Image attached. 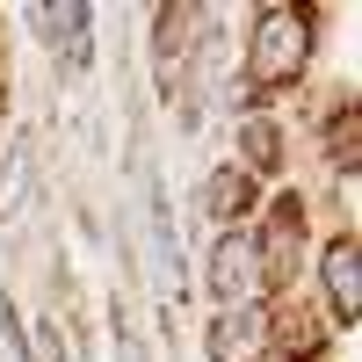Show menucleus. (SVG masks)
I'll use <instances>...</instances> for the list:
<instances>
[{"label": "nucleus", "instance_id": "1", "mask_svg": "<svg viewBox=\"0 0 362 362\" xmlns=\"http://www.w3.org/2000/svg\"><path fill=\"white\" fill-rule=\"evenodd\" d=\"M319 8H297V0H261L239 29V80L232 95L239 109H268L276 95H297L319 66Z\"/></svg>", "mask_w": 362, "mask_h": 362}, {"label": "nucleus", "instance_id": "2", "mask_svg": "<svg viewBox=\"0 0 362 362\" xmlns=\"http://www.w3.org/2000/svg\"><path fill=\"white\" fill-rule=\"evenodd\" d=\"M247 232H254V254H261V276H268V305L297 297L305 290V268H312V196L305 189H276Z\"/></svg>", "mask_w": 362, "mask_h": 362}, {"label": "nucleus", "instance_id": "3", "mask_svg": "<svg viewBox=\"0 0 362 362\" xmlns=\"http://www.w3.org/2000/svg\"><path fill=\"white\" fill-rule=\"evenodd\" d=\"M305 297L319 305V319L348 341L355 319H362V239L355 232H326L312 247V268H305Z\"/></svg>", "mask_w": 362, "mask_h": 362}, {"label": "nucleus", "instance_id": "4", "mask_svg": "<svg viewBox=\"0 0 362 362\" xmlns=\"http://www.w3.org/2000/svg\"><path fill=\"white\" fill-rule=\"evenodd\" d=\"M203 297L210 312H232V305H268V276H261V254H254V232H210L203 247Z\"/></svg>", "mask_w": 362, "mask_h": 362}, {"label": "nucleus", "instance_id": "5", "mask_svg": "<svg viewBox=\"0 0 362 362\" xmlns=\"http://www.w3.org/2000/svg\"><path fill=\"white\" fill-rule=\"evenodd\" d=\"M276 355V305H232L203 319V362H268Z\"/></svg>", "mask_w": 362, "mask_h": 362}, {"label": "nucleus", "instance_id": "6", "mask_svg": "<svg viewBox=\"0 0 362 362\" xmlns=\"http://www.w3.org/2000/svg\"><path fill=\"white\" fill-rule=\"evenodd\" d=\"M232 167H247L261 189H268V181H283L290 138H283V116H276V109H232Z\"/></svg>", "mask_w": 362, "mask_h": 362}, {"label": "nucleus", "instance_id": "7", "mask_svg": "<svg viewBox=\"0 0 362 362\" xmlns=\"http://www.w3.org/2000/svg\"><path fill=\"white\" fill-rule=\"evenodd\" d=\"M261 203H268V189L247 174V167H232V160H218L203 174V189H196V210H203V225H218V232H239V225H254L261 218Z\"/></svg>", "mask_w": 362, "mask_h": 362}, {"label": "nucleus", "instance_id": "8", "mask_svg": "<svg viewBox=\"0 0 362 362\" xmlns=\"http://www.w3.org/2000/svg\"><path fill=\"white\" fill-rule=\"evenodd\" d=\"M29 29L44 37V51L58 58V73H87L95 66V8H80V0H58V8H37Z\"/></svg>", "mask_w": 362, "mask_h": 362}, {"label": "nucleus", "instance_id": "9", "mask_svg": "<svg viewBox=\"0 0 362 362\" xmlns=\"http://www.w3.org/2000/svg\"><path fill=\"white\" fill-rule=\"evenodd\" d=\"M312 145H319V160H326V174H362V102L348 95H334V109H319V124H312Z\"/></svg>", "mask_w": 362, "mask_h": 362}, {"label": "nucleus", "instance_id": "10", "mask_svg": "<svg viewBox=\"0 0 362 362\" xmlns=\"http://www.w3.org/2000/svg\"><path fill=\"white\" fill-rule=\"evenodd\" d=\"M73 341H66V319H37L29 326V341H22V362H66Z\"/></svg>", "mask_w": 362, "mask_h": 362}, {"label": "nucleus", "instance_id": "11", "mask_svg": "<svg viewBox=\"0 0 362 362\" xmlns=\"http://www.w3.org/2000/svg\"><path fill=\"white\" fill-rule=\"evenodd\" d=\"M355 181H362V174H334V189H326V210H334V232H355Z\"/></svg>", "mask_w": 362, "mask_h": 362}, {"label": "nucleus", "instance_id": "12", "mask_svg": "<svg viewBox=\"0 0 362 362\" xmlns=\"http://www.w3.org/2000/svg\"><path fill=\"white\" fill-rule=\"evenodd\" d=\"M0 102H8V87H0Z\"/></svg>", "mask_w": 362, "mask_h": 362}]
</instances>
